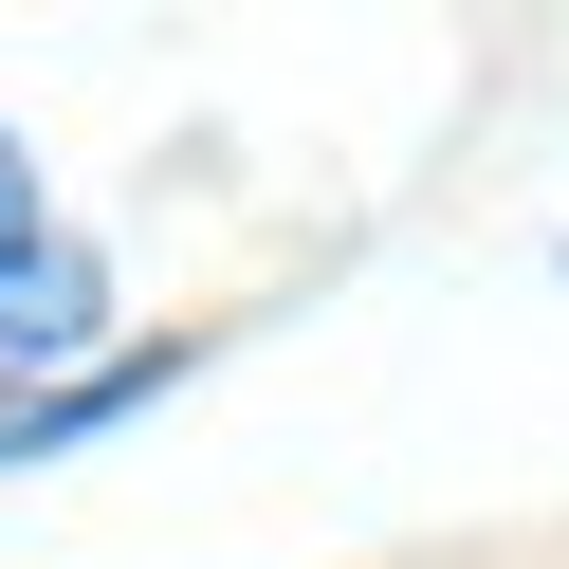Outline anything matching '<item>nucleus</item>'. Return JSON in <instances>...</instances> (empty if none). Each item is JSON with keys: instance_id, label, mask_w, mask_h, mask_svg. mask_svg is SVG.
<instances>
[{"instance_id": "nucleus-2", "label": "nucleus", "mask_w": 569, "mask_h": 569, "mask_svg": "<svg viewBox=\"0 0 569 569\" xmlns=\"http://www.w3.org/2000/svg\"><path fill=\"white\" fill-rule=\"evenodd\" d=\"M148 386H166V349H111L92 386H19V405H0V459H38V441H92V422H111V405H148Z\"/></svg>"}, {"instance_id": "nucleus-1", "label": "nucleus", "mask_w": 569, "mask_h": 569, "mask_svg": "<svg viewBox=\"0 0 569 569\" xmlns=\"http://www.w3.org/2000/svg\"><path fill=\"white\" fill-rule=\"evenodd\" d=\"M92 331H111V276H92V239L38 202V166L0 129V349L38 368V349H92Z\"/></svg>"}]
</instances>
